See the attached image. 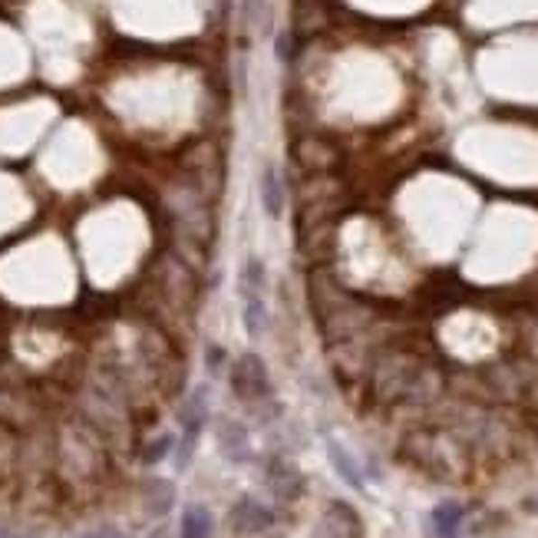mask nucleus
<instances>
[{
  "label": "nucleus",
  "mask_w": 538,
  "mask_h": 538,
  "mask_svg": "<svg viewBox=\"0 0 538 538\" xmlns=\"http://www.w3.org/2000/svg\"><path fill=\"white\" fill-rule=\"evenodd\" d=\"M215 535V519L212 512L205 506H189L182 512V522H179V538H212Z\"/></svg>",
  "instance_id": "nucleus-13"
},
{
  "label": "nucleus",
  "mask_w": 538,
  "mask_h": 538,
  "mask_svg": "<svg viewBox=\"0 0 538 538\" xmlns=\"http://www.w3.org/2000/svg\"><path fill=\"white\" fill-rule=\"evenodd\" d=\"M241 320H245V334H248L251 340L264 337V327H268L264 298H245V314H241Z\"/></svg>",
  "instance_id": "nucleus-15"
},
{
  "label": "nucleus",
  "mask_w": 538,
  "mask_h": 538,
  "mask_svg": "<svg viewBox=\"0 0 538 538\" xmlns=\"http://www.w3.org/2000/svg\"><path fill=\"white\" fill-rule=\"evenodd\" d=\"M308 301H311V311H314L320 330L330 337V344H334V340H347V337L364 334V330H370V327L380 320V311H376L374 304H366L364 298H357L350 288H344V284L330 274L327 264L311 268Z\"/></svg>",
  "instance_id": "nucleus-1"
},
{
  "label": "nucleus",
  "mask_w": 538,
  "mask_h": 538,
  "mask_svg": "<svg viewBox=\"0 0 538 538\" xmlns=\"http://www.w3.org/2000/svg\"><path fill=\"white\" fill-rule=\"evenodd\" d=\"M205 420H209V386H199L182 404V410H179V423H182V432L202 436Z\"/></svg>",
  "instance_id": "nucleus-10"
},
{
  "label": "nucleus",
  "mask_w": 538,
  "mask_h": 538,
  "mask_svg": "<svg viewBox=\"0 0 538 538\" xmlns=\"http://www.w3.org/2000/svg\"><path fill=\"white\" fill-rule=\"evenodd\" d=\"M268 489L281 502H298L304 496V489H308V482H304V476H301V469L294 462L274 456L268 462Z\"/></svg>",
  "instance_id": "nucleus-4"
},
{
  "label": "nucleus",
  "mask_w": 538,
  "mask_h": 538,
  "mask_svg": "<svg viewBox=\"0 0 538 538\" xmlns=\"http://www.w3.org/2000/svg\"><path fill=\"white\" fill-rule=\"evenodd\" d=\"M258 199H261V209L268 215L271 221H281L284 215V205H288V189H284V179L274 165H264L258 175Z\"/></svg>",
  "instance_id": "nucleus-7"
},
{
  "label": "nucleus",
  "mask_w": 538,
  "mask_h": 538,
  "mask_svg": "<svg viewBox=\"0 0 538 538\" xmlns=\"http://www.w3.org/2000/svg\"><path fill=\"white\" fill-rule=\"evenodd\" d=\"M83 538H113V535H107V532H97V535H83Z\"/></svg>",
  "instance_id": "nucleus-19"
},
{
  "label": "nucleus",
  "mask_w": 538,
  "mask_h": 538,
  "mask_svg": "<svg viewBox=\"0 0 538 538\" xmlns=\"http://www.w3.org/2000/svg\"><path fill=\"white\" fill-rule=\"evenodd\" d=\"M327 459L334 466V472L350 486V489H364V472L357 466V459L350 456L347 446H340L337 440H327Z\"/></svg>",
  "instance_id": "nucleus-11"
},
{
  "label": "nucleus",
  "mask_w": 538,
  "mask_h": 538,
  "mask_svg": "<svg viewBox=\"0 0 538 538\" xmlns=\"http://www.w3.org/2000/svg\"><path fill=\"white\" fill-rule=\"evenodd\" d=\"M241 298H264V284H268V268L258 255H248L241 264Z\"/></svg>",
  "instance_id": "nucleus-14"
},
{
  "label": "nucleus",
  "mask_w": 538,
  "mask_h": 538,
  "mask_svg": "<svg viewBox=\"0 0 538 538\" xmlns=\"http://www.w3.org/2000/svg\"><path fill=\"white\" fill-rule=\"evenodd\" d=\"M291 159L298 165L301 175H334L340 165H344V153L337 149L330 139L314 133H304L294 139L291 145Z\"/></svg>",
  "instance_id": "nucleus-2"
},
{
  "label": "nucleus",
  "mask_w": 538,
  "mask_h": 538,
  "mask_svg": "<svg viewBox=\"0 0 538 538\" xmlns=\"http://www.w3.org/2000/svg\"><path fill=\"white\" fill-rule=\"evenodd\" d=\"M175 446V436L172 432H162V436H155V442L153 446H145V452H143V462H149V466H155L159 459H165L169 456V450Z\"/></svg>",
  "instance_id": "nucleus-16"
},
{
  "label": "nucleus",
  "mask_w": 538,
  "mask_h": 538,
  "mask_svg": "<svg viewBox=\"0 0 538 538\" xmlns=\"http://www.w3.org/2000/svg\"><path fill=\"white\" fill-rule=\"evenodd\" d=\"M274 53H278V60H284V63H288V60L294 57V33H278Z\"/></svg>",
  "instance_id": "nucleus-17"
},
{
  "label": "nucleus",
  "mask_w": 538,
  "mask_h": 538,
  "mask_svg": "<svg viewBox=\"0 0 538 538\" xmlns=\"http://www.w3.org/2000/svg\"><path fill=\"white\" fill-rule=\"evenodd\" d=\"M318 538H364V522L347 502H330L320 519Z\"/></svg>",
  "instance_id": "nucleus-6"
},
{
  "label": "nucleus",
  "mask_w": 538,
  "mask_h": 538,
  "mask_svg": "<svg viewBox=\"0 0 538 538\" xmlns=\"http://www.w3.org/2000/svg\"><path fill=\"white\" fill-rule=\"evenodd\" d=\"M462 519H466V509H462L459 502H440L436 509H432L430 522H432V535L436 538H456L462 529Z\"/></svg>",
  "instance_id": "nucleus-12"
},
{
  "label": "nucleus",
  "mask_w": 538,
  "mask_h": 538,
  "mask_svg": "<svg viewBox=\"0 0 538 538\" xmlns=\"http://www.w3.org/2000/svg\"><path fill=\"white\" fill-rule=\"evenodd\" d=\"M525 506H529L532 512H538V496H535V499H529V502H525Z\"/></svg>",
  "instance_id": "nucleus-18"
},
{
  "label": "nucleus",
  "mask_w": 538,
  "mask_h": 538,
  "mask_svg": "<svg viewBox=\"0 0 538 538\" xmlns=\"http://www.w3.org/2000/svg\"><path fill=\"white\" fill-rule=\"evenodd\" d=\"M139 502H143V509L149 512L153 519H162L175 506V486L169 479H162V476H149V479H143V486H139Z\"/></svg>",
  "instance_id": "nucleus-8"
},
{
  "label": "nucleus",
  "mask_w": 538,
  "mask_h": 538,
  "mask_svg": "<svg viewBox=\"0 0 538 538\" xmlns=\"http://www.w3.org/2000/svg\"><path fill=\"white\" fill-rule=\"evenodd\" d=\"M228 384L231 394L238 396L241 404H261L271 396V376L268 366L258 354H241L238 360H231L228 366Z\"/></svg>",
  "instance_id": "nucleus-3"
},
{
  "label": "nucleus",
  "mask_w": 538,
  "mask_h": 538,
  "mask_svg": "<svg viewBox=\"0 0 538 538\" xmlns=\"http://www.w3.org/2000/svg\"><path fill=\"white\" fill-rule=\"evenodd\" d=\"M218 446L231 462H245L251 456L248 430H245L238 420H221L218 423Z\"/></svg>",
  "instance_id": "nucleus-9"
},
{
  "label": "nucleus",
  "mask_w": 538,
  "mask_h": 538,
  "mask_svg": "<svg viewBox=\"0 0 538 538\" xmlns=\"http://www.w3.org/2000/svg\"><path fill=\"white\" fill-rule=\"evenodd\" d=\"M228 522L238 535H258V532H268L271 525H274V512H271L268 506H261V502L245 496V499H238L231 506Z\"/></svg>",
  "instance_id": "nucleus-5"
}]
</instances>
